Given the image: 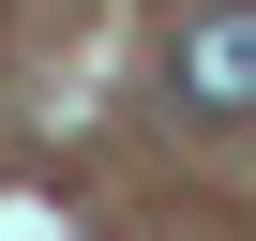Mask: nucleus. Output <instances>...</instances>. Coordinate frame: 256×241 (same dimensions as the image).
Masks as SVG:
<instances>
[{
  "mask_svg": "<svg viewBox=\"0 0 256 241\" xmlns=\"http://www.w3.org/2000/svg\"><path fill=\"white\" fill-rule=\"evenodd\" d=\"M166 90H196L211 120H256V0H226V16H196L166 46Z\"/></svg>",
  "mask_w": 256,
  "mask_h": 241,
  "instance_id": "obj_1",
  "label": "nucleus"
}]
</instances>
